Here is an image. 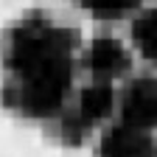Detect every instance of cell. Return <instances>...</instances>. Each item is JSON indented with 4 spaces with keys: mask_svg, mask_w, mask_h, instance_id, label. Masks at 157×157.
<instances>
[{
    "mask_svg": "<svg viewBox=\"0 0 157 157\" xmlns=\"http://www.w3.org/2000/svg\"><path fill=\"white\" fill-rule=\"evenodd\" d=\"M84 28L67 9L31 6L0 28V109L48 132L84 82Z\"/></svg>",
    "mask_w": 157,
    "mask_h": 157,
    "instance_id": "6da1fadb",
    "label": "cell"
},
{
    "mask_svg": "<svg viewBox=\"0 0 157 157\" xmlns=\"http://www.w3.org/2000/svg\"><path fill=\"white\" fill-rule=\"evenodd\" d=\"M93 157H157V132L126 121H112L90 143Z\"/></svg>",
    "mask_w": 157,
    "mask_h": 157,
    "instance_id": "7a4b0ae2",
    "label": "cell"
},
{
    "mask_svg": "<svg viewBox=\"0 0 157 157\" xmlns=\"http://www.w3.org/2000/svg\"><path fill=\"white\" fill-rule=\"evenodd\" d=\"M129 48L143 67H157V3L137 9L121 25Z\"/></svg>",
    "mask_w": 157,
    "mask_h": 157,
    "instance_id": "3957f363",
    "label": "cell"
}]
</instances>
